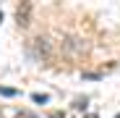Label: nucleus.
I'll use <instances>...</instances> for the list:
<instances>
[{
	"label": "nucleus",
	"mask_w": 120,
	"mask_h": 118,
	"mask_svg": "<svg viewBox=\"0 0 120 118\" xmlns=\"http://www.w3.org/2000/svg\"><path fill=\"white\" fill-rule=\"evenodd\" d=\"M29 11H31L29 0H24V3L18 5V11H16V21H18V26H26V24H29Z\"/></svg>",
	"instance_id": "3"
},
{
	"label": "nucleus",
	"mask_w": 120,
	"mask_h": 118,
	"mask_svg": "<svg viewBox=\"0 0 120 118\" xmlns=\"http://www.w3.org/2000/svg\"><path fill=\"white\" fill-rule=\"evenodd\" d=\"M63 50H65L68 55H81V53L86 50V45L81 42V39H65V42H63Z\"/></svg>",
	"instance_id": "2"
},
{
	"label": "nucleus",
	"mask_w": 120,
	"mask_h": 118,
	"mask_svg": "<svg viewBox=\"0 0 120 118\" xmlns=\"http://www.w3.org/2000/svg\"><path fill=\"white\" fill-rule=\"evenodd\" d=\"M34 58H39V61H47V58L52 55V47H50V42H47V39H42V37H39V39H34Z\"/></svg>",
	"instance_id": "1"
},
{
	"label": "nucleus",
	"mask_w": 120,
	"mask_h": 118,
	"mask_svg": "<svg viewBox=\"0 0 120 118\" xmlns=\"http://www.w3.org/2000/svg\"><path fill=\"white\" fill-rule=\"evenodd\" d=\"M31 100H34L37 105H47V100H50V97H47V94H31Z\"/></svg>",
	"instance_id": "4"
},
{
	"label": "nucleus",
	"mask_w": 120,
	"mask_h": 118,
	"mask_svg": "<svg viewBox=\"0 0 120 118\" xmlns=\"http://www.w3.org/2000/svg\"><path fill=\"white\" fill-rule=\"evenodd\" d=\"M0 94H3V97H13V94H16V89H8V87H0Z\"/></svg>",
	"instance_id": "5"
}]
</instances>
